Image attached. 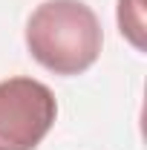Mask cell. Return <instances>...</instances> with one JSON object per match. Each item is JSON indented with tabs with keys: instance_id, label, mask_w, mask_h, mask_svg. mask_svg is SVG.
<instances>
[{
	"instance_id": "1",
	"label": "cell",
	"mask_w": 147,
	"mask_h": 150,
	"mask_svg": "<svg viewBox=\"0 0 147 150\" xmlns=\"http://www.w3.org/2000/svg\"><path fill=\"white\" fill-rule=\"evenodd\" d=\"M101 20L84 0H43L26 20V49L55 75H81L101 55Z\"/></svg>"
},
{
	"instance_id": "2",
	"label": "cell",
	"mask_w": 147,
	"mask_h": 150,
	"mask_svg": "<svg viewBox=\"0 0 147 150\" xmlns=\"http://www.w3.org/2000/svg\"><path fill=\"white\" fill-rule=\"evenodd\" d=\"M58 118L55 93L26 75L0 81V150H35Z\"/></svg>"
},
{
	"instance_id": "3",
	"label": "cell",
	"mask_w": 147,
	"mask_h": 150,
	"mask_svg": "<svg viewBox=\"0 0 147 150\" xmlns=\"http://www.w3.org/2000/svg\"><path fill=\"white\" fill-rule=\"evenodd\" d=\"M115 20L118 32L133 43V49L144 52V0H118Z\"/></svg>"
}]
</instances>
